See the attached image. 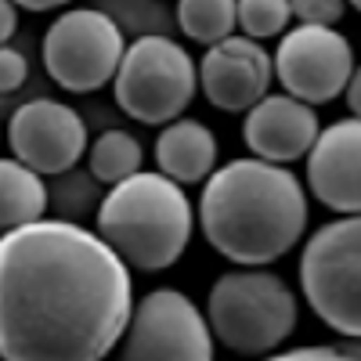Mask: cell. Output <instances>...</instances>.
<instances>
[{"mask_svg": "<svg viewBox=\"0 0 361 361\" xmlns=\"http://www.w3.org/2000/svg\"><path fill=\"white\" fill-rule=\"evenodd\" d=\"M11 156L33 166L44 177H62L87 156V123L83 116L54 98H37L15 109L8 119Z\"/></svg>", "mask_w": 361, "mask_h": 361, "instance_id": "cell-10", "label": "cell"}, {"mask_svg": "<svg viewBox=\"0 0 361 361\" xmlns=\"http://www.w3.org/2000/svg\"><path fill=\"white\" fill-rule=\"evenodd\" d=\"M275 357H282V361H336L340 357V350H336V343H304V347H279L275 350Z\"/></svg>", "mask_w": 361, "mask_h": 361, "instance_id": "cell-21", "label": "cell"}, {"mask_svg": "<svg viewBox=\"0 0 361 361\" xmlns=\"http://www.w3.org/2000/svg\"><path fill=\"white\" fill-rule=\"evenodd\" d=\"M206 322L224 350L243 357H264L286 347V340L296 333L300 300L275 271L235 264L209 286Z\"/></svg>", "mask_w": 361, "mask_h": 361, "instance_id": "cell-4", "label": "cell"}, {"mask_svg": "<svg viewBox=\"0 0 361 361\" xmlns=\"http://www.w3.org/2000/svg\"><path fill=\"white\" fill-rule=\"evenodd\" d=\"M47 202L51 195L44 185V173H37L15 156L0 159V231L40 221L47 214Z\"/></svg>", "mask_w": 361, "mask_h": 361, "instance_id": "cell-15", "label": "cell"}, {"mask_svg": "<svg viewBox=\"0 0 361 361\" xmlns=\"http://www.w3.org/2000/svg\"><path fill=\"white\" fill-rule=\"evenodd\" d=\"M127 51V37L105 11L69 8L44 33L40 54L47 76L69 94H94L112 83Z\"/></svg>", "mask_w": 361, "mask_h": 361, "instance_id": "cell-7", "label": "cell"}, {"mask_svg": "<svg viewBox=\"0 0 361 361\" xmlns=\"http://www.w3.org/2000/svg\"><path fill=\"white\" fill-rule=\"evenodd\" d=\"M195 228L199 214L185 185L163 170H137L109 185L94 217V231L141 275L173 267L192 246Z\"/></svg>", "mask_w": 361, "mask_h": 361, "instance_id": "cell-3", "label": "cell"}, {"mask_svg": "<svg viewBox=\"0 0 361 361\" xmlns=\"http://www.w3.org/2000/svg\"><path fill=\"white\" fill-rule=\"evenodd\" d=\"M300 289L322 325L361 336V214H336L300 253Z\"/></svg>", "mask_w": 361, "mask_h": 361, "instance_id": "cell-6", "label": "cell"}, {"mask_svg": "<svg viewBox=\"0 0 361 361\" xmlns=\"http://www.w3.org/2000/svg\"><path fill=\"white\" fill-rule=\"evenodd\" d=\"M322 130V119L311 102H300L293 94H267L246 112L243 123V145L250 156H260L267 163H296L307 159L311 145Z\"/></svg>", "mask_w": 361, "mask_h": 361, "instance_id": "cell-13", "label": "cell"}, {"mask_svg": "<svg viewBox=\"0 0 361 361\" xmlns=\"http://www.w3.org/2000/svg\"><path fill=\"white\" fill-rule=\"evenodd\" d=\"M354 73V47L336 25H311L300 22L296 29H286L282 44L275 47V80L286 94L329 105L347 90V80Z\"/></svg>", "mask_w": 361, "mask_h": 361, "instance_id": "cell-9", "label": "cell"}, {"mask_svg": "<svg viewBox=\"0 0 361 361\" xmlns=\"http://www.w3.org/2000/svg\"><path fill=\"white\" fill-rule=\"evenodd\" d=\"M199 231L231 264L267 267L300 246L311 224L307 188L286 163L231 159L202 180Z\"/></svg>", "mask_w": 361, "mask_h": 361, "instance_id": "cell-2", "label": "cell"}, {"mask_svg": "<svg viewBox=\"0 0 361 361\" xmlns=\"http://www.w3.org/2000/svg\"><path fill=\"white\" fill-rule=\"evenodd\" d=\"M177 29L192 44H217L238 29V0H177Z\"/></svg>", "mask_w": 361, "mask_h": 361, "instance_id": "cell-17", "label": "cell"}, {"mask_svg": "<svg viewBox=\"0 0 361 361\" xmlns=\"http://www.w3.org/2000/svg\"><path fill=\"white\" fill-rule=\"evenodd\" d=\"M15 4H18L22 11H37V15H44V11H58V8H69L73 0H15Z\"/></svg>", "mask_w": 361, "mask_h": 361, "instance_id": "cell-24", "label": "cell"}, {"mask_svg": "<svg viewBox=\"0 0 361 361\" xmlns=\"http://www.w3.org/2000/svg\"><path fill=\"white\" fill-rule=\"evenodd\" d=\"M130 311V264L98 231L51 217L0 231L4 361H98L119 350Z\"/></svg>", "mask_w": 361, "mask_h": 361, "instance_id": "cell-1", "label": "cell"}, {"mask_svg": "<svg viewBox=\"0 0 361 361\" xmlns=\"http://www.w3.org/2000/svg\"><path fill=\"white\" fill-rule=\"evenodd\" d=\"M293 18L296 22H311V25H340L350 0H289Z\"/></svg>", "mask_w": 361, "mask_h": 361, "instance_id": "cell-19", "label": "cell"}, {"mask_svg": "<svg viewBox=\"0 0 361 361\" xmlns=\"http://www.w3.org/2000/svg\"><path fill=\"white\" fill-rule=\"evenodd\" d=\"M214 347L217 340L209 333L206 311L188 293L170 286L148 289L141 300H134L130 325L119 340V354L130 361H209Z\"/></svg>", "mask_w": 361, "mask_h": 361, "instance_id": "cell-8", "label": "cell"}, {"mask_svg": "<svg viewBox=\"0 0 361 361\" xmlns=\"http://www.w3.org/2000/svg\"><path fill=\"white\" fill-rule=\"evenodd\" d=\"M199 94V62L185 44L148 33L127 44L112 76V98L134 123L163 127L185 116Z\"/></svg>", "mask_w": 361, "mask_h": 361, "instance_id": "cell-5", "label": "cell"}, {"mask_svg": "<svg viewBox=\"0 0 361 361\" xmlns=\"http://www.w3.org/2000/svg\"><path fill=\"white\" fill-rule=\"evenodd\" d=\"M307 192L329 214H361V116L318 130L307 152Z\"/></svg>", "mask_w": 361, "mask_h": 361, "instance_id": "cell-12", "label": "cell"}, {"mask_svg": "<svg viewBox=\"0 0 361 361\" xmlns=\"http://www.w3.org/2000/svg\"><path fill=\"white\" fill-rule=\"evenodd\" d=\"M293 22L289 0H238V29L253 40H275Z\"/></svg>", "mask_w": 361, "mask_h": 361, "instance_id": "cell-18", "label": "cell"}, {"mask_svg": "<svg viewBox=\"0 0 361 361\" xmlns=\"http://www.w3.org/2000/svg\"><path fill=\"white\" fill-rule=\"evenodd\" d=\"M25 76H29L25 54L8 47V44H0V94H15V90L25 83Z\"/></svg>", "mask_w": 361, "mask_h": 361, "instance_id": "cell-20", "label": "cell"}, {"mask_svg": "<svg viewBox=\"0 0 361 361\" xmlns=\"http://www.w3.org/2000/svg\"><path fill=\"white\" fill-rule=\"evenodd\" d=\"M350 8H357V11H361V0H350Z\"/></svg>", "mask_w": 361, "mask_h": 361, "instance_id": "cell-26", "label": "cell"}, {"mask_svg": "<svg viewBox=\"0 0 361 361\" xmlns=\"http://www.w3.org/2000/svg\"><path fill=\"white\" fill-rule=\"evenodd\" d=\"M275 83V54L253 37H224L199 58V90L221 112H250Z\"/></svg>", "mask_w": 361, "mask_h": 361, "instance_id": "cell-11", "label": "cell"}, {"mask_svg": "<svg viewBox=\"0 0 361 361\" xmlns=\"http://www.w3.org/2000/svg\"><path fill=\"white\" fill-rule=\"evenodd\" d=\"M87 170L98 185H116L130 173L141 170L145 163V145L130 134V130H105L102 137H94L87 145Z\"/></svg>", "mask_w": 361, "mask_h": 361, "instance_id": "cell-16", "label": "cell"}, {"mask_svg": "<svg viewBox=\"0 0 361 361\" xmlns=\"http://www.w3.org/2000/svg\"><path fill=\"white\" fill-rule=\"evenodd\" d=\"M343 98H347L350 116H361V66H354V73H350V80H347V90H343Z\"/></svg>", "mask_w": 361, "mask_h": 361, "instance_id": "cell-23", "label": "cell"}, {"mask_svg": "<svg viewBox=\"0 0 361 361\" xmlns=\"http://www.w3.org/2000/svg\"><path fill=\"white\" fill-rule=\"evenodd\" d=\"M156 166L173 177L177 185H202V180L217 170L221 159V145L217 134L209 130L202 119L195 116H177L170 123H163L156 145H152Z\"/></svg>", "mask_w": 361, "mask_h": 361, "instance_id": "cell-14", "label": "cell"}, {"mask_svg": "<svg viewBox=\"0 0 361 361\" xmlns=\"http://www.w3.org/2000/svg\"><path fill=\"white\" fill-rule=\"evenodd\" d=\"M18 4L15 0H0V44H8L15 37V29H18Z\"/></svg>", "mask_w": 361, "mask_h": 361, "instance_id": "cell-22", "label": "cell"}, {"mask_svg": "<svg viewBox=\"0 0 361 361\" xmlns=\"http://www.w3.org/2000/svg\"><path fill=\"white\" fill-rule=\"evenodd\" d=\"M336 350L340 357H361V336H340Z\"/></svg>", "mask_w": 361, "mask_h": 361, "instance_id": "cell-25", "label": "cell"}]
</instances>
